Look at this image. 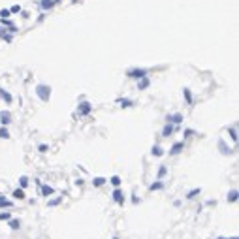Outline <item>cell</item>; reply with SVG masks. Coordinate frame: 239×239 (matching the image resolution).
Masks as SVG:
<instances>
[{"label":"cell","mask_w":239,"mask_h":239,"mask_svg":"<svg viewBox=\"0 0 239 239\" xmlns=\"http://www.w3.org/2000/svg\"><path fill=\"white\" fill-rule=\"evenodd\" d=\"M9 15H12V13H9V9H0V17H2V19H8Z\"/></svg>","instance_id":"1f68e13d"},{"label":"cell","mask_w":239,"mask_h":239,"mask_svg":"<svg viewBox=\"0 0 239 239\" xmlns=\"http://www.w3.org/2000/svg\"><path fill=\"white\" fill-rule=\"evenodd\" d=\"M0 98H2L4 102H6L8 105H12V104H13V96L9 94L6 89H2V87H0Z\"/></svg>","instance_id":"7c38bea8"},{"label":"cell","mask_w":239,"mask_h":239,"mask_svg":"<svg viewBox=\"0 0 239 239\" xmlns=\"http://www.w3.org/2000/svg\"><path fill=\"white\" fill-rule=\"evenodd\" d=\"M53 2H55V4H58V2H62V0H53Z\"/></svg>","instance_id":"e575fe53"},{"label":"cell","mask_w":239,"mask_h":239,"mask_svg":"<svg viewBox=\"0 0 239 239\" xmlns=\"http://www.w3.org/2000/svg\"><path fill=\"white\" fill-rule=\"evenodd\" d=\"M183 96H185V100H186V104H188V105L194 104V98H192V90H190L188 87L183 89Z\"/></svg>","instance_id":"5bb4252c"},{"label":"cell","mask_w":239,"mask_h":239,"mask_svg":"<svg viewBox=\"0 0 239 239\" xmlns=\"http://www.w3.org/2000/svg\"><path fill=\"white\" fill-rule=\"evenodd\" d=\"M232 239H239V237H237V235H233V237H232Z\"/></svg>","instance_id":"8d00e7d4"},{"label":"cell","mask_w":239,"mask_h":239,"mask_svg":"<svg viewBox=\"0 0 239 239\" xmlns=\"http://www.w3.org/2000/svg\"><path fill=\"white\" fill-rule=\"evenodd\" d=\"M12 205H13V201L6 200V198H4V200H0V209H4V207H12Z\"/></svg>","instance_id":"f546056e"},{"label":"cell","mask_w":239,"mask_h":239,"mask_svg":"<svg viewBox=\"0 0 239 239\" xmlns=\"http://www.w3.org/2000/svg\"><path fill=\"white\" fill-rule=\"evenodd\" d=\"M9 218H12V213L9 211H4V213H0V222H4V220H9Z\"/></svg>","instance_id":"f1b7e54d"},{"label":"cell","mask_w":239,"mask_h":239,"mask_svg":"<svg viewBox=\"0 0 239 239\" xmlns=\"http://www.w3.org/2000/svg\"><path fill=\"white\" fill-rule=\"evenodd\" d=\"M19 12H21V6H19V4H15V6L9 8V13H19Z\"/></svg>","instance_id":"d6a6232c"},{"label":"cell","mask_w":239,"mask_h":239,"mask_svg":"<svg viewBox=\"0 0 239 239\" xmlns=\"http://www.w3.org/2000/svg\"><path fill=\"white\" fill-rule=\"evenodd\" d=\"M12 196H13V200H19V201L27 200V194H25V190H23V188H15V190L12 192Z\"/></svg>","instance_id":"4fadbf2b"},{"label":"cell","mask_w":239,"mask_h":239,"mask_svg":"<svg viewBox=\"0 0 239 239\" xmlns=\"http://www.w3.org/2000/svg\"><path fill=\"white\" fill-rule=\"evenodd\" d=\"M9 123H12V113L9 111H0V124L8 126Z\"/></svg>","instance_id":"8fae6325"},{"label":"cell","mask_w":239,"mask_h":239,"mask_svg":"<svg viewBox=\"0 0 239 239\" xmlns=\"http://www.w3.org/2000/svg\"><path fill=\"white\" fill-rule=\"evenodd\" d=\"M145 75H149V70L147 68H128L126 70V77L128 79H141V77H145Z\"/></svg>","instance_id":"7a4b0ae2"},{"label":"cell","mask_w":239,"mask_h":239,"mask_svg":"<svg viewBox=\"0 0 239 239\" xmlns=\"http://www.w3.org/2000/svg\"><path fill=\"white\" fill-rule=\"evenodd\" d=\"M8 226L12 228L13 232H17L19 228H21V220H19V218H9V220H8Z\"/></svg>","instance_id":"e0dca14e"},{"label":"cell","mask_w":239,"mask_h":239,"mask_svg":"<svg viewBox=\"0 0 239 239\" xmlns=\"http://www.w3.org/2000/svg\"><path fill=\"white\" fill-rule=\"evenodd\" d=\"M4 198H6V196H4V194H0V200H4Z\"/></svg>","instance_id":"d590c367"},{"label":"cell","mask_w":239,"mask_h":239,"mask_svg":"<svg viewBox=\"0 0 239 239\" xmlns=\"http://www.w3.org/2000/svg\"><path fill=\"white\" fill-rule=\"evenodd\" d=\"M217 147H218V151H220V155H222V156H230V155H233V149H232V147L228 145L222 138L217 141Z\"/></svg>","instance_id":"5b68a950"},{"label":"cell","mask_w":239,"mask_h":239,"mask_svg":"<svg viewBox=\"0 0 239 239\" xmlns=\"http://www.w3.org/2000/svg\"><path fill=\"white\" fill-rule=\"evenodd\" d=\"M117 104L121 105V108H132V105H134V100H130V98H119L117 100Z\"/></svg>","instance_id":"2e32d148"},{"label":"cell","mask_w":239,"mask_h":239,"mask_svg":"<svg viewBox=\"0 0 239 239\" xmlns=\"http://www.w3.org/2000/svg\"><path fill=\"white\" fill-rule=\"evenodd\" d=\"M149 87H151V77H149V75L138 79V90H147Z\"/></svg>","instance_id":"9c48e42d"},{"label":"cell","mask_w":239,"mask_h":239,"mask_svg":"<svg viewBox=\"0 0 239 239\" xmlns=\"http://www.w3.org/2000/svg\"><path fill=\"white\" fill-rule=\"evenodd\" d=\"M192 134H194V130H185V138H190Z\"/></svg>","instance_id":"836d02e7"},{"label":"cell","mask_w":239,"mask_h":239,"mask_svg":"<svg viewBox=\"0 0 239 239\" xmlns=\"http://www.w3.org/2000/svg\"><path fill=\"white\" fill-rule=\"evenodd\" d=\"M183 121H185V117H183L181 113H168L166 115V123H170V124H181Z\"/></svg>","instance_id":"8992f818"},{"label":"cell","mask_w":239,"mask_h":239,"mask_svg":"<svg viewBox=\"0 0 239 239\" xmlns=\"http://www.w3.org/2000/svg\"><path fill=\"white\" fill-rule=\"evenodd\" d=\"M181 151H185V143H183V141H177V143H173V145H171L170 155H171V156H175V155H179Z\"/></svg>","instance_id":"30bf717a"},{"label":"cell","mask_w":239,"mask_h":239,"mask_svg":"<svg viewBox=\"0 0 239 239\" xmlns=\"http://www.w3.org/2000/svg\"><path fill=\"white\" fill-rule=\"evenodd\" d=\"M38 151H40V152H47V151H49V145L40 143V145H38Z\"/></svg>","instance_id":"4dcf8cb0"},{"label":"cell","mask_w":239,"mask_h":239,"mask_svg":"<svg viewBox=\"0 0 239 239\" xmlns=\"http://www.w3.org/2000/svg\"><path fill=\"white\" fill-rule=\"evenodd\" d=\"M198 194H201V186H196V188H192V190L186 192V200H194Z\"/></svg>","instance_id":"44dd1931"},{"label":"cell","mask_w":239,"mask_h":239,"mask_svg":"<svg viewBox=\"0 0 239 239\" xmlns=\"http://www.w3.org/2000/svg\"><path fill=\"white\" fill-rule=\"evenodd\" d=\"M237 198H239V192L233 188V190H230L228 192V196H226V200H228V203H235L237 201Z\"/></svg>","instance_id":"ac0fdd59"},{"label":"cell","mask_w":239,"mask_h":239,"mask_svg":"<svg viewBox=\"0 0 239 239\" xmlns=\"http://www.w3.org/2000/svg\"><path fill=\"white\" fill-rule=\"evenodd\" d=\"M62 203V198H51V200L47 201V205L49 207H57V205H60Z\"/></svg>","instance_id":"4316f807"},{"label":"cell","mask_w":239,"mask_h":239,"mask_svg":"<svg viewBox=\"0 0 239 239\" xmlns=\"http://www.w3.org/2000/svg\"><path fill=\"white\" fill-rule=\"evenodd\" d=\"M228 134H230L232 141H237V128L235 126H230V128H228Z\"/></svg>","instance_id":"83f0119b"},{"label":"cell","mask_w":239,"mask_h":239,"mask_svg":"<svg viewBox=\"0 0 239 239\" xmlns=\"http://www.w3.org/2000/svg\"><path fill=\"white\" fill-rule=\"evenodd\" d=\"M92 109H94V105L90 104L89 100H81L79 105H77V113H79V117H87V115H90V113H92Z\"/></svg>","instance_id":"3957f363"},{"label":"cell","mask_w":239,"mask_h":239,"mask_svg":"<svg viewBox=\"0 0 239 239\" xmlns=\"http://www.w3.org/2000/svg\"><path fill=\"white\" fill-rule=\"evenodd\" d=\"M151 155L152 156H164V149L160 145H152L151 147Z\"/></svg>","instance_id":"7402d4cb"},{"label":"cell","mask_w":239,"mask_h":239,"mask_svg":"<svg viewBox=\"0 0 239 239\" xmlns=\"http://www.w3.org/2000/svg\"><path fill=\"white\" fill-rule=\"evenodd\" d=\"M217 239H228V237H217Z\"/></svg>","instance_id":"74e56055"},{"label":"cell","mask_w":239,"mask_h":239,"mask_svg":"<svg viewBox=\"0 0 239 239\" xmlns=\"http://www.w3.org/2000/svg\"><path fill=\"white\" fill-rule=\"evenodd\" d=\"M166 175H168V166H166V164H160V168H158V173H156V179H158V181H162Z\"/></svg>","instance_id":"d6986e66"},{"label":"cell","mask_w":239,"mask_h":239,"mask_svg":"<svg viewBox=\"0 0 239 239\" xmlns=\"http://www.w3.org/2000/svg\"><path fill=\"white\" fill-rule=\"evenodd\" d=\"M173 132H175V124H170V123H166L160 134H162V138H170V136H173Z\"/></svg>","instance_id":"ba28073f"},{"label":"cell","mask_w":239,"mask_h":239,"mask_svg":"<svg viewBox=\"0 0 239 239\" xmlns=\"http://www.w3.org/2000/svg\"><path fill=\"white\" fill-rule=\"evenodd\" d=\"M109 183H111V185H113L115 186V188H117V186H121V183H123V179H121V177L119 175H111L109 177V179H108Z\"/></svg>","instance_id":"d4e9b609"},{"label":"cell","mask_w":239,"mask_h":239,"mask_svg":"<svg viewBox=\"0 0 239 239\" xmlns=\"http://www.w3.org/2000/svg\"><path fill=\"white\" fill-rule=\"evenodd\" d=\"M40 194H42L43 198H51L55 194V188L51 185H42V183H40Z\"/></svg>","instance_id":"52a82bcc"},{"label":"cell","mask_w":239,"mask_h":239,"mask_svg":"<svg viewBox=\"0 0 239 239\" xmlns=\"http://www.w3.org/2000/svg\"><path fill=\"white\" fill-rule=\"evenodd\" d=\"M28 183H30V179H28V177L27 175H21V177H19V188H27V186H28Z\"/></svg>","instance_id":"cb8c5ba5"},{"label":"cell","mask_w":239,"mask_h":239,"mask_svg":"<svg viewBox=\"0 0 239 239\" xmlns=\"http://www.w3.org/2000/svg\"><path fill=\"white\" fill-rule=\"evenodd\" d=\"M12 136H9V132L6 126H0V139H9Z\"/></svg>","instance_id":"484cf974"},{"label":"cell","mask_w":239,"mask_h":239,"mask_svg":"<svg viewBox=\"0 0 239 239\" xmlns=\"http://www.w3.org/2000/svg\"><path fill=\"white\" fill-rule=\"evenodd\" d=\"M113 239H119V237H113Z\"/></svg>","instance_id":"ab89813d"},{"label":"cell","mask_w":239,"mask_h":239,"mask_svg":"<svg viewBox=\"0 0 239 239\" xmlns=\"http://www.w3.org/2000/svg\"><path fill=\"white\" fill-rule=\"evenodd\" d=\"M34 92H36V96L42 102H49L51 100V94H53V89H51L49 85H45V83H38L36 89H34Z\"/></svg>","instance_id":"6da1fadb"},{"label":"cell","mask_w":239,"mask_h":239,"mask_svg":"<svg viewBox=\"0 0 239 239\" xmlns=\"http://www.w3.org/2000/svg\"><path fill=\"white\" fill-rule=\"evenodd\" d=\"M111 198H113V201L117 203V205H121V207H123L124 201H126V196H124V192L121 190V186H117V188L111 192Z\"/></svg>","instance_id":"277c9868"},{"label":"cell","mask_w":239,"mask_h":239,"mask_svg":"<svg viewBox=\"0 0 239 239\" xmlns=\"http://www.w3.org/2000/svg\"><path fill=\"white\" fill-rule=\"evenodd\" d=\"M105 183H108V179H105V177H94V179H92V186L100 188V186H104Z\"/></svg>","instance_id":"603a6c76"},{"label":"cell","mask_w":239,"mask_h":239,"mask_svg":"<svg viewBox=\"0 0 239 239\" xmlns=\"http://www.w3.org/2000/svg\"><path fill=\"white\" fill-rule=\"evenodd\" d=\"M0 32H2V27H0Z\"/></svg>","instance_id":"f35d334b"},{"label":"cell","mask_w":239,"mask_h":239,"mask_svg":"<svg viewBox=\"0 0 239 239\" xmlns=\"http://www.w3.org/2000/svg\"><path fill=\"white\" fill-rule=\"evenodd\" d=\"M55 2L53 0H40V8L43 9V12H49V9H53Z\"/></svg>","instance_id":"9a60e30c"},{"label":"cell","mask_w":239,"mask_h":239,"mask_svg":"<svg viewBox=\"0 0 239 239\" xmlns=\"http://www.w3.org/2000/svg\"><path fill=\"white\" fill-rule=\"evenodd\" d=\"M162 188H164V183H162V181H158V179H156L155 183H151V185H149V192H155V190H162Z\"/></svg>","instance_id":"ffe728a7"}]
</instances>
